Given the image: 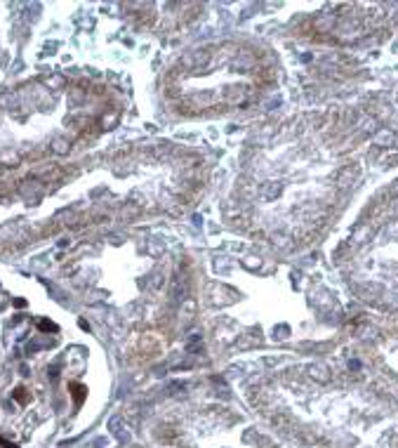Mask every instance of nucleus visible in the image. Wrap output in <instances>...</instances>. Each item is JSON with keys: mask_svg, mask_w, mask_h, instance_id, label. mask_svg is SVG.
Here are the masks:
<instances>
[{"mask_svg": "<svg viewBox=\"0 0 398 448\" xmlns=\"http://www.w3.org/2000/svg\"><path fill=\"white\" fill-rule=\"evenodd\" d=\"M309 373L314 375L316 380L328 382V368H325V366H311V368H309Z\"/></svg>", "mask_w": 398, "mask_h": 448, "instance_id": "f257e3e1", "label": "nucleus"}]
</instances>
